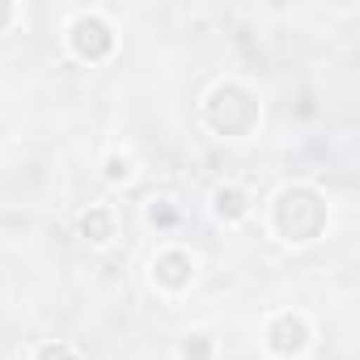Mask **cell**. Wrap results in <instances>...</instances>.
<instances>
[{
  "mask_svg": "<svg viewBox=\"0 0 360 360\" xmlns=\"http://www.w3.org/2000/svg\"><path fill=\"white\" fill-rule=\"evenodd\" d=\"M326 225V204L309 191V187H288L276 204V229L288 242H309L318 238Z\"/></svg>",
  "mask_w": 360,
  "mask_h": 360,
  "instance_id": "1",
  "label": "cell"
},
{
  "mask_svg": "<svg viewBox=\"0 0 360 360\" xmlns=\"http://www.w3.org/2000/svg\"><path fill=\"white\" fill-rule=\"evenodd\" d=\"M255 119H259V102L242 85H221L208 102V123L221 136H246L255 127Z\"/></svg>",
  "mask_w": 360,
  "mask_h": 360,
  "instance_id": "2",
  "label": "cell"
},
{
  "mask_svg": "<svg viewBox=\"0 0 360 360\" xmlns=\"http://www.w3.org/2000/svg\"><path fill=\"white\" fill-rule=\"evenodd\" d=\"M110 47H115V39H110V26L102 18H77L72 22V51L81 60H102V56H110Z\"/></svg>",
  "mask_w": 360,
  "mask_h": 360,
  "instance_id": "3",
  "label": "cell"
},
{
  "mask_svg": "<svg viewBox=\"0 0 360 360\" xmlns=\"http://www.w3.org/2000/svg\"><path fill=\"white\" fill-rule=\"evenodd\" d=\"M305 322L301 318H292V314H284V318H276L271 322V347L280 352V356H292V352H301L305 347Z\"/></svg>",
  "mask_w": 360,
  "mask_h": 360,
  "instance_id": "4",
  "label": "cell"
},
{
  "mask_svg": "<svg viewBox=\"0 0 360 360\" xmlns=\"http://www.w3.org/2000/svg\"><path fill=\"white\" fill-rule=\"evenodd\" d=\"M153 271H157V280H161L165 288H183V284L191 280V259H187L183 250H165V255H157Z\"/></svg>",
  "mask_w": 360,
  "mask_h": 360,
  "instance_id": "5",
  "label": "cell"
},
{
  "mask_svg": "<svg viewBox=\"0 0 360 360\" xmlns=\"http://www.w3.org/2000/svg\"><path fill=\"white\" fill-rule=\"evenodd\" d=\"M217 212H221L225 221H242V217H246V195H242L238 187H221V191H217Z\"/></svg>",
  "mask_w": 360,
  "mask_h": 360,
  "instance_id": "6",
  "label": "cell"
},
{
  "mask_svg": "<svg viewBox=\"0 0 360 360\" xmlns=\"http://www.w3.org/2000/svg\"><path fill=\"white\" fill-rule=\"evenodd\" d=\"M81 233H85L89 242H106V238H110V212H106V208H89L85 221H81Z\"/></svg>",
  "mask_w": 360,
  "mask_h": 360,
  "instance_id": "7",
  "label": "cell"
},
{
  "mask_svg": "<svg viewBox=\"0 0 360 360\" xmlns=\"http://www.w3.org/2000/svg\"><path fill=\"white\" fill-rule=\"evenodd\" d=\"M208 356H212L208 335H187V343H183V360H208Z\"/></svg>",
  "mask_w": 360,
  "mask_h": 360,
  "instance_id": "8",
  "label": "cell"
},
{
  "mask_svg": "<svg viewBox=\"0 0 360 360\" xmlns=\"http://www.w3.org/2000/svg\"><path fill=\"white\" fill-rule=\"evenodd\" d=\"M39 360H77V352H72L68 343H47V347L39 352Z\"/></svg>",
  "mask_w": 360,
  "mask_h": 360,
  "instance_id": "9",
  "label": "cell"
},
{
  "mask_svg": "<svg viewBox=\"0 0 360 360\" xmlns=\"http://www.w3.org/2000/svg\"><path fill=\"white\" fill-rule=\"evenodd\" d=\"M106 174H110V178H115V183H119V178H127V174H131V165H127V161H119V157H115V161H110V169H106Z\"/></svg>",
  "mask_w": 360,
  "mask_h": 360,
  "instance_id": "10",
  "label": "cell"
},
{
  "mask_svg": "<svg viewBox=\"0 0 360 360\" xmlns=\"http://www.w3.org/2000/svg\"><path fill=\"white\" fill-rule=\"evenodd\" d=\"M9 18H13V9H9V5H0V26H5Z\"/></svg>",
  "mask_w": 360,
  "mask_h": 360,
  "instance_id": "11",
  "label": "cell"
}]
</instances>
